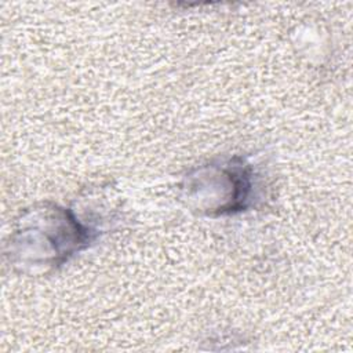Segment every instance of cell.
Returning <instances> with one entry per match:
<instances>
[{
	"label": "cell",
	"instance_id": "1",
	"mask_svg": "<svg viewBox=\"0 0 353 353\" xmlns=\"http://www.w3.org/2000/svg\"><path fill=\"white\" fill-rule=\"evenodd\" d=\"M43 212L44 219L40 211H36L37 221L33 219L32 226L17 232L19 241L15 243H32L37 251L33 263L37 262L39 255H44V265L59 266L94 239V232L83 226L69 210L54 207L43 208Z\"/></svg>",
	"mask_w": 353,
	"mask_h": 353
}]
</instances>
